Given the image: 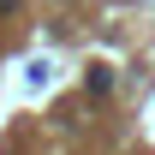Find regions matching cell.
<instances>
[{"mask_svg": "<svg viewBox=\"0 0 155 155\" xmlns=\"http://www.w3.org/2000/svg\"><path fill=\"white\" fill-rule=\"evenodd\" d=\"M90 90H96V96H107V90H114V72H107V66H96V72H90Z\"/></svg>", "mask_w": 155, "mask_h": 155, "instance_id": "cell-1", "label": "cell"}]
</instances>
